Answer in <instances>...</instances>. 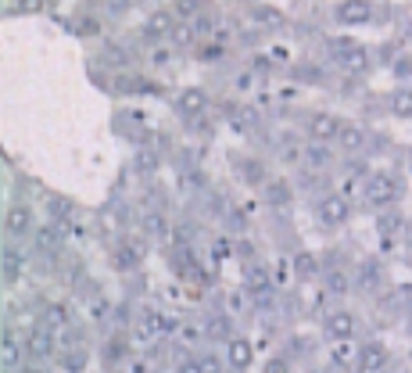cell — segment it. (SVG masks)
Wrapping results in <instances>:
<instances>
[{"instance_id":"1","label":"cell","mask_w":412,"mask_h":373,"mask_svg":"<svg viewBox=\"0 0 412 373\" xmlns=\"http://www.w3.org/2000/svg\"><path fill=\"white\" fill-rule=\"evenodd\" d=\"M319 219L327 223V226L344 223V219H348V201H344V198H322V201H319Z\"/></svg>"},{"instance_id":"2","label":"cell","mask_w":412,"mask_h":373,"mask_svg":"<svg viewBox=\"0 0 412 373\" xmlns=\"http://www.w3.org/2000/svg\"><path fill=\"white\" fill-rule=\"evenodd\" d=\"M340 61H344L348 72H366L369 68V54L358 43H340Z\"/></svg>"},{"instance_id":"3","label":"cell","mask_w":412,"mask_h":373,"mask_svg":"<svg viewBox=\"0 0 412 373\" xmlns=\"http://www.w3.org/2000/svg\"><path fill=\"white\" fill-rule=\"evenodd\" d=\"M369 14H373L369 0H344V4H340V22L358 26V22H369Z\"/></svg>"},{"instance_id":"4","label":"cell","mask_w":412,"mask_h":373,"mask_svg":"<svg viewBox=\"0 0 412 373\" xmlns=\"http://www.w3.org/2000/svg\"><path fill=\"white\" fill-rule=\"evenodd\" d=\"M327 334L337 337V341L351 337V334H355V316H351V312H333V316L327 319Z\"/></svg>"},{"instance_id":"5","label":"cell","mask_w":412,"mask_h":373,"mask_svg":"<svg viewBox=\"0 0 412 373\" xmlns=\"http://www.w3.org/2000/svg\"><path fill=\"white\" fill-rule=\"evenodd\" d=\"M229 126H233V133H251L255 130V112L244 108V104H233L229 108Z\"/></svg>"},{"instance_id":"6","label":"cell","mask_w":412,"mask_h":373,"mask_svg":"<svg viewBox=\"0 0 412 373\" xmlns=\"http://www.w3.org/2000/svg\"><path fill=\"white\" fill-rule=\"evenodd\" d=\"M387 363V352H384V345H366L362 352H358V366H362V370H380Z\"/></svg>"},{"instance_id":"7","label":"cell","mask_w":412,"mask_h":373,"mask_svg":"<svg viewBox=\"0 0 412 373\" xmlns=\"http://www.w3.org/2000/svg\"><path fill=\"white\" fill-rule=\"evenodd\" d=\"M176 29V19L169 11H158V14H151L147 19V26H143V32H147V37H165V32H172Z\"/></svg>"},{"instance_id":"8","label":"cell","mask_w":412,"mask_h":373,"mask_svg":"<svg viewBox=\"0 0 412 373\" xmlns=\"http://www.w3.org/2000/svg\"><path fill=\"white\" fill-rule=\"evenodd\" d=\"M8 230H11L14 237L29 234V230H32V216H29V208H11V212H8Z\"/></svg>"},{"instance_id":"9","label":"cell","mask_w":412,"mask_h":373,"mask_svg":"<svg viewBox=\"0 0 412 373\" xmlns=\"http://www.w3.org/2000/svg\"><path fill=\"white\" fill-rule=\"evenodd\" d=\"M394 198V183L387 180V176H376V180L369 183V201L373 205H387Z\"/></svg>"},{"instance_id":"10","label":"cell","mask_w":412,"mask_h":373,"mask_svg":"<svg viewBox=\"0 0 412 373\" xmlns=\"http://www.w3.org/2000/svg\"><path fill=\"white\" fill-rule=\"evenodd\" d=\"M205 94L201 90H183V94H179V112H183V115H197V112H205Z\"/></svg>"},{"instance_id":"11","label":"cell","mask_w":412,"mask_h":373,"mask_svg":"<svg viewBox=\"0 0 412 373\" xmlns=\"http://www.w3.org/2000/svg\"><path fill=\"white\" fill-rule=\"evenodd\" d=\"M251 355H255V352H251L247 341H240V337H233V341H229V363L237 366V370L251 366Z\"/></svg>"},{"instance_id":"12","label":"cell","mask_w":412,"mask_h":373,"mask_svg":"<svg viewBox=\"0 0 412 373\" xmlns=\"http://www.w3.org/2000/svg\"><path fill=\"white\" fill-rule=\"evenodd\" d=\"M312 133H316L319 140H327V137H340V122H337L333 115H316V119H312Z\"/></svg>"},{"instance_id":"13","label":"cell","mask_w":412,"mask_h":373,"mask_svg":"<svg viewBox=\"0 0 412 373\" xmlns=\"http://www.w3.org/2000/svg\"><path fill=\"white\" fill-rule=\"evenodd\" d=\"M0 363H4V370H14L18 363H22V348H18V341L8 334L4 345H0Z\"/></svg>"},{"instance_id":"14","label":"cell","mask_w":412,"mask_h":373,"mask_svg":"<svg viewBox=\"0 0 412 373\" xmlns=\"http://www.w3.org/2000/svg\"><path fill=\"white\" fill-rule=\"evenodd\" d=\"M50 348H54V337H50L43 327H36V330L29 334V352H32V355H50Z\"/></svg>"},{"instance_id":"15","label":"cell","mask_w":412,"mask_h":373,"mask_svg":"<svg viewBox=\"0 0 412 373\" xmlns=\"http://www.w3.org/2000/svg\"><path fill=\"white\" fill-rule=\"evenodd\" d=\"M205 334L212 337V341H223V337H229V319L226 316H208L205 319Z\"/></svg>"},{"instance_id":"16","label":"cell","mask_w":412,"mask_h":373,"mask_svg":"<svg viewBox=\"0 0 412 373\" xmlns=\"http://www.w3.org/2000/svg\"><path fill=\"white\" fill-rule=\"evenodd\" d=\"M305 165H309V169H327L330 165V151L322 144H312L309 151H305Z\"/></svg>"},{"instance_id":"17","label":"cell","mask_w":412,"mask_h":373,"mask_svg":"<svg viewBox=\"0 0 412 373\" xmlns=\"http://www.w3.org/2000/svg\"><path fill=\"white\" fill-rule=\"evenodd\" d=\"M340 144H344L348 151H358L366 144V133L358 130V126H340Z\"/></svg>"},{"instance_id":"18","label":"cell","mask_w":412,"mask_h":373,"mask_svg":"<svg viewBox=\"0 0 412 373\" xmlns=\"http://www.w3.org/2000/svg\"><path fill=\"white\" fill-rule=\"evenodd\" d=\"M43 319H47L50 327H65V323H68V305L54 301V305H47V309H43Z\"/></svg>"},{"instance_id":"19","label":"cell","mask_w":412,"mask_h":373,"mask_svg":"<svg viewBox=\"0 0 412 373\" xmlns=\"http://www.w3.org/2000/svg\"><path fill=\"white\" fill-rule=\"evenodd\" d=\"M22 273V255H18V248H4V276L14 280Z\"/></svg>"},{"instance_id":"20","label":"cell","mask_w":412,"mask_h":373,"mask_svg":"<svg viewBox=\"0 0 412 373\" xmlns=\"http://www.w3.org/2000/svg\"><path fill=\"white\" fill-rule=\"evenodd\" d=\"M36 248H40V252H54V248H58V230H50V226L36 230Z\"/></svg>"},{"instance_id":"21","label":"cell","mask_w":412,"mask_h":373,"mask_svg":"<svg viewBox=\"0 0 412 373\" xmlns=\"http://www.w3.org/2000/svg\"><path fill=\"white\" fill-rule=\"evenodd\" d=\"M316 270H319V265H316V259H312L309 252L294 255V273H298V276H316Z\"/></svg>"},{"instance_id":"22","label":"cell","mask_w":412,"mask_h":373,"mask_svg":"<svg viewBox=\"0 0 412 373\" xmlns=\"http://www.w3.org/2000/svg\"><path fill=\"white\" fill-rule=\"evenodd\" d=\"M265 198L269 201H273V205H287V201H291V190H287V183H269V190H265Z\"/></svg>"},{"instance_id":"23","label":"cell","mask_w":412,"mask_h":373,"mask_svg":"<svg viewBox=\"0 0 412 373\" xmlns=\"http://www.w3.org/2000/svg\"><path fill=\"white\" fill-rule=\"evenodd\" d=\"M197 11H201L197 0H176V8H172L176 19H197Z\"/></svg>"},{"instance_id":"24","label":"cell","mask_w":412,"mask_h":373,"mask_svg":"<svg viewBox=\"0 0 412 373\" xmlns=\"http://www.w3.org/2000/svg\"><path fill=\"white\" fill-rule=\"evenodd\" d=\"M391 104H394V112H398V115H412V94L409 90H398L391 97Z\"/></svg>"},{"instance_id":"25","label":"cell","mask_w":412,"mask_h":373,"mask_svg":"<svg viewBox=\"0 0 412 373\" xmlns=\"http://www.w3.org/2000/svg\"><path fill=\"white\" fill-rule=\"evenodd\" d=\"M172 40H176L179 47H190V43H194V29H190L187 22H179V26L172 29Z\"/></svg>"},{"instance_id":"26","label":"cell","mask_w":412,"mask_h":373,"mask_svg":"<svg viewBox=\"0 0 412 373\" xmlns=\"http://www.w3.org/2000/svg\"><path fill=\"white\" fill-rule=\"evenodd\" d=\"M358 280H362V288H376V283H380V270H376L373 262H366V265H362V276H358Z\"/></svg>"},{"instance_id":"27","label":"cell","mask_w":412,"mask_h":373,"mask_svg":"<svg viewBox=\"0 0 412 373\" xmlns=\"http://www.w3.org/2000/svg\"><path fill=\"white\" fill-rule=\"evenodd\" d=\"M258 22H262V26H280L283 14H280L276 8H258Z\"/></svg>"},{"instance_id":"28","label":"cell","mask_w":412,"mask_h":373,"mask_svg":"<svg viewBox=\"0 0 412 373\" xmlns=\"http://www.w3.org/2000/svg\"><path fill=\"white\" fill-rule=\"evenodd\" d=\"M115 262L122 265V270H130V265L136 262V252H133L130 244H125V248H119V252H115Z\"/></svg>"},{"instance_id":"29","label":"cell","mask_w":412,"mask_h":373,"mask_svg":"<svg viewBox=\"0 0 412 373\" xmlns=\"http://www.w3.org/2000/svg\"><path fill=\"white\" fill-rule=\"evenodd\" d=\"M247 283H251V288H255V291L269 288V276H265V270H251V273H247Z\"/></svg>"},{"instance_id":"30","label":"cell","mask_w":412,"mask_h":373,"mask_svg":"<svg viewBox=\"0 0 412 373\" xmlns=\"http://www.w3.org/2000/svg\"><path fill=\"white\" fill-rule=\"evenodd\" d=\"M262 373H291V363H287V359H269L262 366Z\"/></svg>"},{"instance_id":"31","label":"cell","mask_w":412,"mask_h":373,"mask_svg":"<svg viewBox=\"0 0 412 373\" xmlns=\"http://www.w3.org/2000/svg\"><path fill=\"white\" fill-rule=\"evenodd\" d=\"M61 363H65L68 373H79V370H83V355H79V352H72V355H65Z\"/></svg>"},{"instance_id":"32","label":"cell","mask_w":412,"mask_h":373,"mask_svg":"<svg viewBox=\"0 0 412 373\" xmlns=\"http://www.w3.org/2000/svg\"><path fill=\"white\" fill-rule=\"evenodd\" d=\"M176 373H205V366H201V359H187V363H179Z\"/></svg>"},{"instance_id":"33","label":"cell","mask_w":412,"mask_h":373,"mask_svg":"<svg viewBox=\"0 0 412 373\" xmlns=\"http://www.w3.org/2000/svg\"><path fill=\"white\" fill-rule=\"evenodd\" d=\"M255 301H258V309H273V291L262 288V291L255 294Z\"/></svg>"},{"instance_id":"34","label":"cell","mask_w":412,"mask_h":373,"mask_svg":"<svg viewBox=\"0 0 412 373\" xmlns=\"http://www.w3.org/2000/svg\"><path fill=\"white\" fill-rule=\"evenodd\" d=\"M50 212H54V216H68L72 205H68V201H61V198H54V201H50Z\"/></svg>"},{"instance_id":"35","label":"cell","mask_w":412,"mask_h":373,"mask_svg":"<svg viewBox=\"0 0 412 373\" xmlns=\"http://www.w3.org/2000/svg\"><path fill=\"white\" fill-rule=\"evenodd\" d=\"M151 230V234H165V223H161V216H147V223H143Z\"/></svg>"},{"instance_id":"36","label":"cell","mask_w":412,"mask_h":373,"mask_svg":"<svg viewBox=\"0 0 412 373\" xmlns=\"http://www.w3.org/2000/svg\"><path fill=\"white\" fill-rule=\"evenodd\" d=\"M344 283H348L344 273H330V288H333V291H344Z\"/></svg>"},{"instance_id":"37","label":"cell","mask_w":412,"mask_h":373,"mask_svg":"<svg viewBox=\"0 0 412 373\" xmlns=\"http://www.w3.org/2000/svg\"><path fill=\"white\" fill-rule=\"evenodd\" d=\"M244 176H247V180H255V183H258V180H262V169L247 162V165H244Z\"/></svg>"},{"instance_id":"38","label":"cell","mask_w":412,"mask_h":373,"mask_svg":"<svg viewBox=\"0 0 412 373\" xmlns=\"http://www.w3.org/2000/svg\"><path fill=\"white\" fill-rule=\"evenodd\" d=\"M333 359H337V363H348V359H351V348H344V345H337V352H333Z\"/></svg>"},{"instance_id":"39","label":"cell","mask_w":412,"mask_h":373,"mask_svg":"<svg viewBox=\"0 0 412 373\" xmlns=\"http://www.w3.org/2000/svg\"><path fill=\"white\" fill-rule=\"evenodd\" d=\"M201 366H205V373H219V359H212V355L201 359Z\"/></svg>"},{"instance_id":"40","label":"cell","mask_w":412,"mask_h":373,"mask_svg":"<svg viewBox=\"0 0 412 373\" xmlns=\"http://www.w3.org/2000/svg\"><path fill=\"white\" fill-rule=\"evenodd\" d=\"M130 0H107V8H125Z\"/></svg>"},{"instance_id":"41","label":"cell","mask_w":412,"mask_h":373,"mask_svg":"<svg viewBox=\"0 0 412 373\" xmlns=\"http://www.w3.org/2000/svg\"><path fill=\"white\" fill-rule=\"evenodd\" d=\"M409 330H412V319H409Z\"/></svg>"},{"instance_id":"42","label":"cell","mask_w":412,"mask_h":373,"mask_svg":"<svg viewBox=\"0 0 412 373\" xmlns=\"http://www.w3.org/2000/svg\"><path fill=\"white\" fill-rule=\"evenodd\" d=\"M330 373H337V370H330Z\"/></svg>"}]
</instances>
